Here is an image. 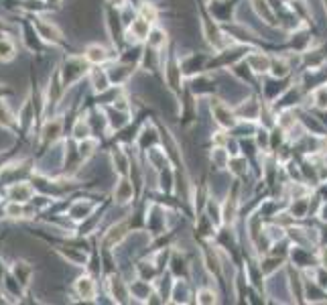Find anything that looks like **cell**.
Wrapping results in <instances>:
<instances>
[{"label":"cell","instance_id":"cell-1","mask_svg":"<svg viewBox=\"0 0 327 305\" xmlns=\"http://www.w3.org/2000/svg\"><path fill=\"white\" fill-rule=\"evenodd\" d=\"M126 35H128V41H132V43L146 41L148 35H150V23H148V20H144L142 16H138V18L132 20V25H130Z\"/></svg>","mask_w":327,"mask_h":305},{"label":"cell","instance_id":"cell-2","mask_svg":"<svg viewBox=\"0 0 327 305\" xmlns=\"http://www.w3.org/2000/svg\"><path fill=\"white\" fill-rule=\"evenodd\" d=\"M270 61H272V57H268L264 53H258V51L246 55V63H248V68H250L252 74H266V72H270Z\"/></svg>","mask_w":327,"mask_h":305},{"label":"cell","instance_id":"cell-3","mask_svg":"<svg viewBox=\"0 0 327 305\" xmlns=\"http://www.w3.org/2000/svg\"><path fill=\"white\" fill-rule=\"evenodd\" d=\"M213 114H215V120L220 122L222 128H232V126H236V122H238V120H236V114L230 110L226 104H215Z\"/></svg>","mask_w":327,"mask_h":305},{"label":"cell","instance_id":"cell-4","mask_svg":"<svg viewBox=\"0 0 327 305\" xmlns=\"http://www.w3.org/2000/svg\"><path fill=\"white\" fill-rule=\"evenodd\" d=\"M128 234V226H126V222H120V224H116V226H112L110 228V232L106 234V238H104V246L106 248H110V246H114V244H120V240Z\"/></svg>","mask_w":327,"mask_h":305},{"label":"cell","instance_id":"cell-5","mask_svg":"<svg viewBox=\"0 0 327 305\" xmlns=\"http://www.w3.org/2000/svg\"><path fill=\"white\" fill-rule=\"evenodd\" d=\"M272 77L276 79H282V77H287L291 74V63L287 57H272L270 61V72H268Z\"/></svg>","mask_w":327,"mask_h":305},{"label":"cell","instance_id":"cell-6","mask_svg":"<svg viewBox=\"0 0 327 305\" xmlns=\"http://www.w3.org/2000/svg\"><path fill=\"white\" fill-rule=\"evenodd\" d=\"M75 289H77V293H79L81 299L92 301L96 297V283L90 277H79L75 281Z\"/></svg>","mask_w":327,"mask_h":305},{"label":"cell","instance_id":"cell-7","mask_svg":"<svg viewBox=\"0 0 327 305\" xmlns=\"http://www.w3.org/2000/svg\"><path fill=\"white\" fill-rule=\"evenodd\" d=\"M85 59H88L90 63H104L110 59V51H108L106 47L102 45H90L88 49H85Z\"/></svg>","mask_w":327,"mask_h":305},{"label":"cell","instance_id":"cell-8","mask_svg":"<svg viewBox=\"0 0 327 305\" xmlns=\"http://www.w3.org/2000/svg\"><path fill=\"white\" fill-rule=\"evenodd\" d=\"M8 193H10V200H14V204L27 202V200H31V195H33V187L27 185V183H16V185H12L8 189Z\"/></svg>","mask_w":327,"mask_h":305},{"label":"cell","instance_id":"cell-9","mask_svg":"<svg viewBox=\"0 0 327 305\" xmlns=\"http://www.w3.org/2000/svg\"><path fill=\"white\" fill-rule=\"evenodd\" d=\"M110 291H112L114 301H118V303H124L126 297H128V289H126V285H124V283H122L120 279H116V277L110 279Z\"/></svg>","mask_w":327,"mask_h":305},{"label":"cell","instance_id":"cell-10","mask_svg":"<svg viewBox=\"0 0 327 305\" xmlns=\"http://www.w3.org/2000/svg\"><path fill=\"white\" fill-rule=\"evenodd\" d=\"M146 43L152 49H163L165 43H167V33L163 29H150V35H148Z\"/></svg>","mask_w":327,"mask_h":305},{"label":"cell","instance_id":"cell-11","mask_svg":"<svg viewBox=\"0 0 327 305\" xmlns=\"http://www.w3.org/2000/svg\"><path fill=\"white\" fill-rule=\"evenodd\" d=\"M116 200L122 202V204H126V202L132 200V185H130L128 181L122 179V181L116 185Z\"/></svg>","mask_w":327,"mask_h":305},{"label":"cell","instance_id":"cell-12","mask_svg":"<svg viewBox=\"0 0 327 305\" xmlns=\"http://www.w3.org/2000/svg\"><path fill=\"white\" fill-rule=\"evenodd\" d=\"M37 29L41 33L43 39L47 41H59V31L53 27V25H47V23H41V20H37Z\"/></svg>","mask_w":327,"mask_h":305},{"label":"cell","instance_id":"cell-13","mask_svg":"<svg viewBox=\"0 0 327 305\" xmlns=\"http://www.w3.org/2000/svg\"><path fill=\"white\" fill-rule=\"evenodd\" d=\"M138 12H140V16H142L144 20H148L150 25H152V23H157V18H159V8H157L155 4H148V2L140 4Z\"/></svg>","mask_w":327,"mask_h":305},{"label":"cell","instance_id":"cell-14","mask_svg":"<svg viewBox=\"0 0 327 305\" xmlns=\"http://www.w3.org/2000/svg\"><path fill=\"white\" fill-rule=\"evenodd\" d=\"M92 81H94V88H96L98 92L108 90V85H110V79H108V76H106L102 70H94V72H92Z\"/></svg>","mask_w":327,"mask_h":305},{"label":"cell","instance_id":"cell-15","mask_svg":"<svg viewBox=\"0 0 327 305\" xmlns=\"http://www.w3.org/2000/svg\"><path fill=\"white\" fill-rule=\"evenodd\" d=\"M313 100H315L317 108L327 110V85H319V88L313 90Z\"/></svg>","mask_w":327,"mask_h":305},{"label":"cell","instance_id":"cell-16","mask_svg":"<svg viewBox=\"0 0 327 305\" xmlns=\"http://www.w3.org/2000/svg\"><path fill=\"white\" fill-rule=\"evenodd\" d=\"M217 295L213 289H199L197 291V303H215Z\"/></svg>","mask_w":327,"mask_h":305},{"label":"cell","instance_id":"cell-17","mask_svg":"<svg viewBox=\"0 0 327 305\" xmlns=\"http://www.w3.org/2000/svg\"><path fill=\"white\" fill-rule=\"evenodd\" d=\"M0 124L2 126H14V118H12V114L8 112V108L0 102Z\"/></svg>","mask_w":327,"mask_h":305},{"label":"cell","instance_id":"cell-18","mask_svg":"<svg viewBox=\"0 0 327 305\" xmlns=\"http://www.w3.org/2000/svg\"><path fill=\"white\" fill-rule=\"evenodd\" d=\"M14 55V47L10 41H0V59H10Z\"/></svg>","mask_w":327,"mask_h":305},{"label":"cell","instance_id":"cell-19","mask_svg":"<svg viewBox=\"0 0 327 305\" xmlns=\"http://www.w3.org/2000/svg\"><path fill=\"white\" fill-rule=\"evenodd\" d=\"M45 137V143H49V141H53L57 135H59V122H53V124H47V128H45V133H43Z\"/></svg>","mask_w":327,"mask_h":305},{"label":"cell","instance_id":"cell-20","mask_svg":"<svg viewBox=\"0 0 327 305\" xmlns=\"http://www.w3.org/2000/svg\"><path fill=\"white\" fill-rule=\"evenodd\" d=\"M73 135H75L79 141H83V139H90V137H88V135H90L88 124H85L83 120H79V122H77V126H75V130H73Z\"/></svg>","mask_w":327,"mask_h":305}]
</instances>
